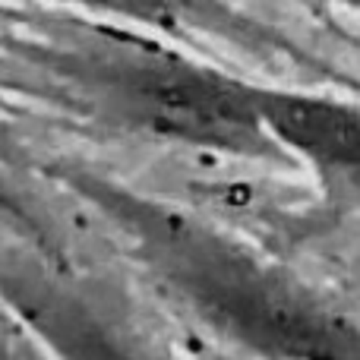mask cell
Returning a JSON list of instances; mask_svg holds the SVG:
<instances>
[{"instance_id":"obj_1","label":"cell","mask_w":360,"mask_h":360,"mask_svg":"<svg viewBox=\"0 0 360 360\" xmlns=\"http://www.w3.org/2000/svg\"><path fill=\"white\" fill-rule=\"evenodd\" d=\"M54 177L190 326L243 360H360V319L266 247L171 199L63 162Z\"/></svg>"},{"instance_id":"obj_2","label":"cell","mask_w":360,"mask_h":360,"mask_svg":"<svg viewBox=\"0 0 360 360\" xmlns=\"http://www.w3.org/2000/svg\"><path fill=\"white\" fill-rule=\"evenodd\" d=\"M19 57L79 117L146 143L297 168L259 117V86L117 29H57Z\"/></svg>"},{"instance_id":"obj_3","label":"cell","mask_w":360,"mask_h":360,"mask_svg":"<svg viewBox=\"0 0 360 360\" xmlns=\"http://www.w3.org/2000/svg\"><path fill=\"white\" fill-rule=\"evenodd\" d=\"M0 307L44 360H184L124 285L48 247L0 243Z\"/></svg>"},{"instance_id":"obj_4","label":"cell","mask_w":360,"mask_h":360,"mask_svg":"<svg viewBox=\"0 0 360 360\" xmlns=\"http://www.w3.org/2000/svg\"><path fill=\"white\" fill-rule=\"evenodd\" d=\"M259 117L294 165H307L326 202L360 205V105L304 89L259 86Z\"/></svg>"},{"instance_id":"obj_5","label":"cell","mask_w":360,"mask_h":360,"mask_svg":"<svg viewBox=\"0 0 360 360\" xmlns=\"http://www.w3.org/2000/svg\"><path fill=\"white\" fill-rule=\"evenodd\" d=\"M57 4H73V6H82V10H95V13H105V16L127 19V22L174 32V35L209 32V35H218L224 41L240 44L250 54H266V57L288 54L294 60L310 63V57L300 48H294L291 41L285 44L269 29L237 16L234 10L215 4V0H57ZM310 67H316L323 76H329L326 67H319V63H310Z\"/></svg>"},{"instance_id":"obj_6","label":"cell","mask_w":360,"mask_h":360,"mask_svg":"<svg viewBox=\"0 0 360 360\" xmlns=\"http://www.w3.org/2000/svg\"><path fill=\"white\" fill-rule=\"evenodd\" d=\"M0 360H44L4 307H0Z\"/></svg>"},{"instance_id":"obj_7","label":"cell","mask_w":360,"mask_h":360,"mask_svg":"<svg viewBox=\"0 0 360 360\" xmlns=\"http://www.w3.org/2000/svg\"><path fill=\"white\" fill-rule=\"evenodd\" d=\"M335 269L351 288L360 291V237L357 240H345L342 250L335 253Z\"/></svg>"},{"instance_id":"obj_8","label":"cell","mask_w":360,"mask_h":360,"mask_svg":"<svg viewBox=\"0 0 360 360\" xmlns=\"http://www.w3.org/2000/svg\"><path fill=\"white\" fill-rule=\"evenodd\" d=\"M190 354L196 357V360H243V357L228 354V351H218V348H212V345L199 342V338H190Z\"/></svg>"},{"instance_id":"obj_9","label":"cell","mask_w":360,"mask_h":360,"mask_svg":"<svg viewBox=\"0 0 360 360\" xmlns=\"http://www.w3.org/2000/svg\"><path fill=\"white\" fill-rule=\"evenodd\" d=\"M326 4H338V6H348V10H360V0H326Z\"/></svg>"}]
</instances>
